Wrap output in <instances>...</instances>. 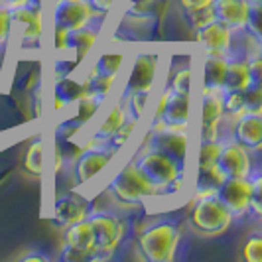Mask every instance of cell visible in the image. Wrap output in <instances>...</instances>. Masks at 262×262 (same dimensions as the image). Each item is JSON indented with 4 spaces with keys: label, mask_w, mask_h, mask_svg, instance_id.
<instances>
[{
    "label": "cell",
    "mask_w": 262,
    "mask_h": 262,
    "mask_svg": "<svg viewBox=\"0 0 262 262\" xmlns=\"http://www.w3.org/2000/svg\"><path fill=\"white\" fill-rule=\"evenodd\" d=\"M28 2H39V0H0V6H4V8H16V6H24Z\"/></svg>",
    "instance_id": "7bdbcfd3"
},
{
    "label": "cell",
    "mask_w": 262,
    "mask_h": 262,
    "mask_svg": "<svg viewBox=\"0 0 262 262\" xmlns=\"http://www.w3.org/2000/svg\"><path fill=\"white\" fill-rule=\"evenodd\" d=\"M2 55H4V48L0 46V61H2Z\"/></svg>",
    "instance_id": "ee69618b"
},
{
    "label": "cell",
    "mask_w": 262,
    "mask_h": 262,
    "mask_svg": "<svg viewBox=\"0 0 262 262\" xmlns=\"http://www.w3.org/2000/svg\"><path fill=\"white\" fill-rule=\"evenodd\" d=\"M93 231V250L91 260H105L111 258V254L117 250V247L124 235V223L122 219L111 213V211H89L85 217Z\"/></svg>",
    "instance_id": "5b68a950"
},
{
    "label": "cell",
    "mask_w": 262,
    "mask_h": 262,
    "mask_svg": "<svg viewBox=\"0 0 262 262\" xmlns=\"http://www.w3.org/2000/svg\"><path fill=\"white\" fill-rule=\"evenodd\" d=\"M106 193L122 207H138L144 199L158 197V191L142 178V173L134 168V164H126L108 180Z\"/></svg>",
    "instance_id": "277c9868"
},
{
    "label": "cell",
    "mask_w": 262,
    "mask_h": 262,
    "mask_svg": "<svg viewBox=\"0 0 262 262\" xmlns=\"http://www.w3.org/2000/svg\"><path fill=\"white\" fill-rule=\"evenodd\" d=\"M124 117H126L124 103H122V99H118L117 103L113 105V108L108 111V115H106V117L97 124V128L93 130L91 138H89V144H105L106 140H108V136L120 126V122L124 120Z\"/></svg>",
    "instance_id": "cb8c5ba5"
},
{
    "label": "cell",
    "mask_w": 262,
    "mask_h": 262,
    "mask_svg": "<svg viewBox=\"0 0 262 262\" xmlns=\"http://www.w3.org/2000/svg\"><path fill=\"white\" fill-rule=\"evenodd\" d=\"M93 16L87 0H55L50 8V26L57 32H67L85 26Z\"/></svg>",
    "instance_id": "5bb4252c"
},
{
    "label": "cell",
    "mask_w": 262,
    "mask_h": 262,
    "mask_svg": "<svg viewBox=\"0 0 262 262\" xmlns=\"http://www.w3.org/2000/svg\"><path fill=\"white\" fill-rule=\"evenodd\" d=\"M217 201L229 211L231 219H243L249 211L250 180L249 178H223L215 187Z\"/></svg>",
    "instance_id": "8fae6325"
},
{
    "label": "cell",
    "mask_w": 262,
    "mask_h": 262,
    "mask_svg": "<svg viewBox=\"0 0 262 262\" xmlns=\"http://www.w3.org/2000/svg\"><path fill=\"white\" fill-rule=\"evenodd\" d=\"M193 39L205 50V53H229L233 48L235 32L217 20H211L209 24L193 32Z\"/></svg>",
    "instance_id": "ac0fdd59"
},
{
    "label": "cell",
    "mask_w": 262,
    "mask_h": 262,
    "mask_svg": "<svg viewBox=\"0 0 262 262\" xmlns=\"http://www.w3.org/2000/svg\"><path fill=\"white\" fill-rule=\"evenodd\" d=\"M252 158L247 148L236 144L235 140H223L219 154L215 160V168L217 176L223 178H249L252 171Z\"/></svg>",
    "instance_id": "7c38bea8"
},
{
    "label": "cell",
    "mask_w": 262,
    "mask_h": 262,
    "mask_svg": "<svg viewBox=\"0 0 262 262\" xmlns=\"http://www.w3.org/2000/svg\"><path fill=\"white\" fill-rule=\"evenodd\" d=\"M46 166H48V144L43 136H38L28 144L22 158V168L32 178H43Z\"/></svg>",
    "instance_id": "603a6c76"
},
{
    "label": "cell",
    "mask_w": 262,
    "mask_h": 262,
    "mask_svg": "<svg viewBox=\"0 0 262 262\" xmlns=\"http://www.w3.org/2000/svg\"><path fill=\"white\" fill-rule=\"evenodd\" d=\"M168 89L176 93H191V59L189 57L185 59V63L182 61L180 66H176L171 69Z\"/></svg>",
    "instance_id": "4dcf8cb0"
},
{
    "label": "cell",
    "mask_w": 262,
    "mask_h": 262,
    "mask_svg": "<svg viewBox=\"0 0 262 262\" xmlns=\"http://www.w3.org/2000/svg\"><path fill=\"white\" fill-rule=\"evenodd\" d=\"M89 6H91L93 14H99V16H106V14L113 10V6L117 4L118 0H87ZM122 2V0H120Z\"/></svg>",
    "instance_id": "ab89813d"
},
{
    "label": "cell",
    "mask_w": 262,
    "mask_h": 262,
    "mask_svg": "<svg viewBox=\"0 0 262 262\" xmlns=\"http://www.w3.org/2000/svg\"><path fill=\"white\" fill-rule=\"evenodd\" d=\"M91 211L89 201H85L81 195L69 191L63 195H57L52 203V223L55 227H66L75 221H81Z\"/></svg>",
    "instance_id": "2e32d148"
},
{
    "label": "cell",
    "mask_w": 262,
    "mask_h": 262,
    "mask_svg": "<svg viewBox=\"0 0 262 262\" xmlns=\"http://www.w3.org/2000/svg\"><path fill=\"white\" fill-rule=\"evenodd\" d=\"M61 241L67 247H75L81 250H93V231L87 219H81L63 227Z\"/></svg>",
    "instance_id": "484cf974"
},
{
    "label": "cell",
    "mask_w": 262,
    "mask_h": 262,
    "mask_svg": "<svg viewBox=\"0 0 262 262\" xmlns=\"http://www.w3.org/2000/svg\"><path fill=\"white\" fill-rule=\"evenodd\" d=\"M148 150L162 152L180 166L189 168V156H191V142H189V132L178 130H162V128H152L146 134L144 146Z\"/></svg>",
    "instance_id": "30bf717a"
},
{
    "label": "cell",
    "mask_w": 262,
    "mask_h": 262,
    "mask_svg": "<svg viewBox=\"0 0 262 262\" xmlns=\"http://www.w3.org/2000/svg\"><path fill=\"white\" fill-rule=\"evenodd\" d=\"M18 260L20 262H50L52 258H50L48 254H43V252H26V254L18 256Z\"/></svg>",
    "instance_id": "60d3db41"
},
{
    "label": "cell",
    "mask_w": 262,
    "mask_h": 262,
    "mask_svg": "<svg viewBox=\"0 0 262 262\" xmlns=\"http://www.w3.org/2000/svg\"><path fill=\"white\" fill-rule=\"evenodd\" d=\"M189 124H191L189 93H176L166 87L162 97H160L152 128L189 132Z\"/></svg>",
    "instance_id": "8992f818"
},
{
    "label": "cell",
    "mask_w": 262,
    "mask_h": 262,
    "mask_svg": "<svg viewBox=\"0 0 262 262\" xmlns=\"http://www.w3.org/2000/svg\"><path fill=\"white\" fill-rule=\"evenodd\" d=\"M12 36V24H10V12L8 8L0 6V46L4 48L6 41Z\"/></svg>",
    "instance_id": "f35d334b"
},
{
    "label": "cell",
    "mask_w": 262,
    "mask_h": 262,
    "mask_svg": "<svg viewBox=\"0 0 262 262\" xmlns=\"http://www.w3.org/2000/svg\"><path fill=\"white\" fill-rule=\"evenodd\" d=\"M199 120V140H219L225 120L219 91H201Z\"/></svg>",
    "instance_id": "9a60e30c"
},
{
    "label": "cell",
    "mask_w": 262,
    "mask_h": 262,
    "mask_svg": "<svg viewBox=\"0 0 262 262\" xmlns=\"http://www.w3.org/2000/svg\"><path fill=\"white\" fill-rule=\"evenodd\" d=\"M152 91H132L126 97H120L122 103H124V111H126V117L134 118V120H140L146 113V103H148V97Z\"/></svg>",
    "instance_id": "1f68e13d"
},
{
    "label": "cell",
    "mask_w": 262,
    "mask_h": 262,
    "mask_svg": "<svg viewBox=\"0 0 262 262\" xmlns=\"http://www.w3.org/2000/svg\"><path fill=\"white\" fill-rule=\"evenodd\" d=\"M115 81L117 79L101 77V75H95V73L89 71V75L81 81V85H83V97H89V99L103 105L106 99L111 97V93H113Z\"/></svg>",
    "instance_id": "4316f807"
},
{
    "label": "cell",
    "mask_w": 262,
    "mask_h": 262,
    "mask_svg": "<svg viewBox=\"0 0 262 262\" xmlns=\"http://www.w3.org/2000/svg\"><path fill=\"white\" fill-rule=\"evenodd\" d=\"M103 18H105V16L95 14L91 20L81 28L67 30V32L52 30L53 48H55L57 52L73 53V57L81 63V61L89 55V52L95 48V43H97V39H99V32H101V26H103Z\"/></svg>",
    "instance_id": "52a82bcc"
},
{
    "label": "cell",
    "mask_w": 262,
    "mask_h": 262,
    "mask_svg": "<svg viewBox=\"0 0 262 262\" xmlns=\"http://www.w3.org/2000/svg\"><path fill=\"white\" fill-rule=\"evenodd\" d=\"M132 164L142 173L146 182L156 189L158 197L178 193L184 185L185 173H187V168L180 166L166 154L156 152V150H148V148H142L132 160Z\"/></svg>",
    "instance_id": "6da1fadb"
},
{
    "label": "cell",
    "mask_w": 262,
    "mask_h": 262,
    "mask_svg": "<svg viewBox=\"0 0 262 262\" xmlns=\"http://www.w3.org/2000/svg\"><path fill=\"white\" fill-rule=\"evenodd\" d=\"M182 12H184V20L187 22V26L193 32L203 28L205 24H209L211 20H215L213 12H211V6H207V8H182Z\"/></svg>",
    "instance_id": "836d02e7"
},
{
    "label": "cell",
    "mask_w": 262,
    "mask_h": 262,
    "mask_svg": "<svg viewBox=\"0 0 262 262\" xmlns=\"http://www.w3.org/2000/svg\"><path fill=\"white\" fill-rule=\"evenodd\" d=\"M52 99L55 111H63L67 106L77 105L83 99V85L81 81L73 79L71 75L57 77L52 85Z\"/></svg>",
    "instance_id": "44dd1931"
},
{
    "label": "cell",
    "mask_w": 262,
    "mask_h": 262,
    "mask_svg": "<svg viewBox=\"0 0 262 262\" xmlns=\"http://www.w3.org/2000/svg\"><path fill=\"white\" fill-rule=\"evenodd\" d=\"M221 97V108H223V118H233L245 113V103H243V91H219Z\"/></svg>",
    "instance_id": "d6a6232c"
},
{
    "label": "cell",
    "mask_w": 262,
    "mask_h": 262,
    "mask_svg": "<svg viewBox=\"0 0 262 262\" xmlns=\"http://www.w3.org/2000/svg\"><path fill=\"white\" fill-rule=\"evenodd\" d=\"M227 67V53H205L203 59V91H219Z\"/></svg>",
    "instance_id": "d4e9b609"
},
{
    "label": "cell",
    "mask_w": 262,
    "mask_h": 262,
    "mask_svg": "<svg viewBox=\"0 0 262 262\" xmlns=\"http://www.w3.org/2000/svg\"><path fill=\"white\" fill-rule=\"evenodd\" d=\"M59 260L87 262V260H91V250H81V249H75V247H67V245H63V247H61V252H59Z\"/></svg>",
    "instance_id": "74e56055"
},
{
    "label": "cell",
    "mask_w": 262,
    "mask_h": 262,
    "mask_svg": "<svg viewBox=\"0 0 262 262\" xmlns=\"http://www.w3.org/2000/svg\"><path fill=\"white\" fill-rule=\"evenodd\" d=\"M236 144L247 148L252 154H258L262 146V115L243 113L233 120V138Z\"/></svg>",
    "instance_id": "e0dca14e"
},
{
    "label": "cell",
    "mask_w": 262,
    "mask_h": 262,
    "mask_svg": "<svg viewBox=\"0 0 262 262\" xmlns=\"http://www.w3.org/2000/svg\"><path fill=\"white\" fill-rule=\"evenodd\" d=\"M180 245V229L173 221H158L138 235V254L146 262H170Z\"/></svg>",
    "instance_id": "7a4b0ae2"
},
{
    "label": "cell",
    "mask_w": 262,
    "mask_h": 262,
    "mask_svg": "<svg viewBox=\"0 0 262 262\" xmlns=\"http://www.w3.org/2000/svg\"><path fill=\"white\" fill-rule=\"evenodd\" d=\"M221 138L219 140H199V148H197V158H195V170L205 171L215 168V160L221 148Z\"/></svg>",
    "instance_id": "83f0119b"
},
{
    "label": "cell",
    "mask_w": 262,
    "mask_h": 262,
    "mask_svg": "<svg viewBox=\"0 0 262 262\" xmlns=\"http://www.w3.org/2000/svg\"><path fill=\"white\" fill-rule=\"evenodd\" d=\"M243 103L245 113H262V87L247 85L243 89Z\"/></svg>",
    "instance_id": "d590c367"
},
{
    "label": "cell",
    "mask_w": 262,
    "mask_h": 262,
    "mask_svg": "<svg viewBox=\"0 0 262 262\" xmlns=\"http://www.w3.org/2000/svg\"><path fill=\"white\" fill-rule=\"evenodd\" d=\"M122 2H126V6H128L126 14L136 16V18L150 16L152 8H154V0H122Z\"/></svg>",
    "instance_id": "8d00e7d4"
},
{
    "label": "cell",
    "mask_w": 262,
    "mask_h": 262,
    "mask_svg": "<svg viewBox=\"0 0 262 262\" xmlns=\"http://www.w3.org/2000/svg\"><path fill=\"white\" fill-rule=\"evenodd\" d=\"M138 122H140V120H134V118H130V117H124V120L120 122V126L108 136V140H106L103 146H106L108 150H113V152L117 154L118 150H122V148L126 146V142L132 138V132H134L136 126H138Z\"/></svg>",
    "instance_id": "f1b7e54d"
},
{
    "label": "cell",
    "mask_w": 262,
    "mask_h": 262,
    "mask_svg": "<svg viewBox=\"0 0 262 262\" xmlns=\"http://www.w3.org/2000/svg\"><path fill=\"white\" fill-rule=\"evenodd\" d=\"M249 55L250 53H236L233 50L227 53V67L219 91H243L249 85Z\"/></svg>",
    "instance_id": "ffe728a7"
},
{
    "label": "cell",
    "mask_w": 262,
    "mask_h": 262,
    "mask_svg": "<svg viewBox=\"0 0 262 262\" xmlns=\"http://www.w3.org/2000/svg\"><path fill=\"white\" fill-rule=\"evenodd\" d=\"M158 75H160V53L156 50H142L134 53L120 97H126L132 91H152Z\"/></svg>",
    "instance_id": "ba28073f"
},
{
    "label": "cell",
    "mask_w": 262,
    "mask_h": 262,
    "mask_svg": "<svg viewBox=\"0 0 262 262\" xmlns=\"http://www.w3.org/2000/svg\"><path fill=\"white\" fill-rule=\"evenodd\" d=\"M113 158H115V152L108 150L106 146L87 144L81 150V154L75 158L73 168H71L75 185H85L87 182H91L97 173H101L105 168H108Z\"/></svg>",
    "instance_id": "4fadbf2b"
},
{
    "label": "cell",
    "mask_w": 262,
    "mask_h": 262,
    "mask_svg": "<svg viewBox=\"0 0 262 262\" xmlns=\"http://www.w3.org/2000/svg\"><path fill=\"white\" fill-rule=\"evenodd\" d=\"M243 258L247 262H262V236L252 233L243 245Z\"/></svg>",
    "instance_id": "e575fe53"
},
{
    "label": "cell",
    "mask_w": 262,
    "mask_h": 262,
    "mask_svg": "<svg viewBox=\"0 0 262 262\" xmlns=\"http://www.w3.org/2000/svg\"><path fill=\"white\" fill-rule=\"evenodd\" d=\"M126 57L128 53L122 48H108L105 52H101L97 55V59L93 61L91 73L95 75H101V77L108 79H117L122 66L126 63Z\"/></svg>",
    "instance_id": "7402d4cb"
},
{
    "label": "cell",
    "mask_w": 262,
    "mask_h": 262,
    "mask_svg": "<svg viewBox=\"0 0 262 262\" xmlns=\"http://www.w3.org/2000/svg\"><path fill=\"white\" fill-rule=\"evenodd\" d=\"M250 180V199H249V211L247 215H250L254 221H258L262 217V176L258 168H252L249 176Z\"/></svg>",
    "instance_id": "f546056e"
},
{
    "label": "cell",
    "mask_w": 262,
    "mask_h": 262,
    "mask_svg": "<svg viewBox=\"0 0 262 262\" xmlns=\"http://www.w3.org/2000/svg\"><path fill=\"white\" fill-rule=\"evenodd\" d=\"M247 10L249 2L247 0H213L211 2V12L217 22H221L231 32H241L247 22Z\"/></svg>",
    "instance_id": "d6986e66"
},
{
    "label": "cell",
    "mask_w": 262,
    "mask_h": 262,
    "mask_svg": "<svg viewBox=\"0 0 262 262\" xmlns=\"http://www.w3.org/2000/svg\"><path fill=\"white\" fill-rule=\"evenodd\" d=\"M182 8H207L213 0H178Z\"/></svg>",
    "instance_id": "b9f144b4"
},
{
    "label": "cell",
    "mask_w": 262,
    "mask_h": 262,
    "mask_svg": "<svg viewBox=\"0 0 262 262\" xmlns=\"http://www.w3.org/2000/svg\"><path fill=\"white\" fill-rule=\"evenodd\" d=\"M12 34L18 36V41L24 48H39L43 36V16L39 2H28L24 6L8 8Z\"/></svg>",
    "instance_id": "9c48e42d"
},
{
    "label": "cell",
    "mask_w": 262,
    "mask_h": 262,
    "mask_svg": "<svg viewBox=\"0 0 262 262\" xmlns=\"http://www.w3.org/2000/svg\"><path fill=\"white\" fill-rule=\"evenodd\" d=\"M233 223L229 211L217 201V197L199 195L193 199V205L187 213V225L189 229L201 236H219Z\"/></svg>",
    "instance_id": "3957f363"
}]
</instances>
